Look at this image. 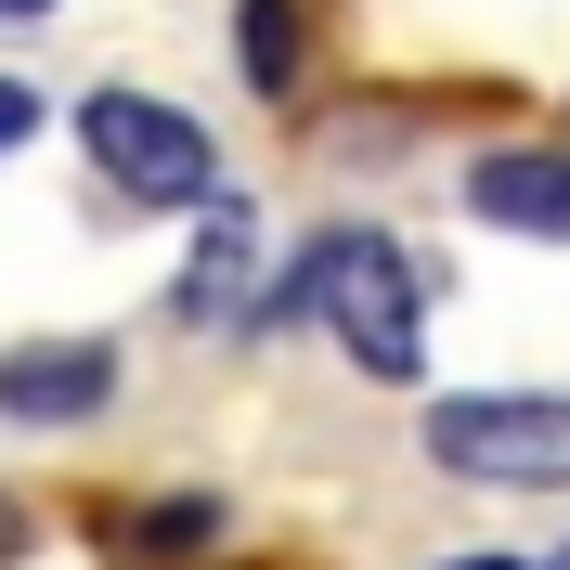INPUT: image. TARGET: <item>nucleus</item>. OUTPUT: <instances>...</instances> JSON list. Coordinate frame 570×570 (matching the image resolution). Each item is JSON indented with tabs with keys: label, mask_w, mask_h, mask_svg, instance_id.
Instances as JSON below:
<instances>
[{
	"label": "nucleus",
	"mask_w": 570,
	"mask_h": 570,
	"mask_svg": "<svg viewBox=\"0 0 570 570\" xmlns=\"http://www.w3.org/2000/svg\"><path fill=\"white\" fill-rule=\"evenodd\" d=\"M337 324V351L363 363V376H415L428 363V298H415V259L390 247V234H324L298 273L259 298V324Z\"/></svg>",
	"instance_id": "obj_1"
},
{
	"label": "nucleus",
	"mask_w": 570,
	"mask_h": 570,
	"mask_svg": "<svg viewBox=\"0 0 570 570\" xmlns=\"http://www.w3.org/2000/svg\"><path fill=\"white\" fill-rule=\"evenodd\" d=\"M428 466L493 480V493H570V402H558V390H466V402H428Z\"/></svg>",
	"instance_id": "obj_2"
},
{
	"label": "nucleus",
	"mask_w": 570,
	"mask_h": 570,
	"mask_svg": "<svg viewBox=\"0 0 570 570\" xmlns=\"http://www.w3.org/2000/svg\"><path fill=\"white\" fill-rule=\"evenodd\" d=\"M78 142H91V169H105L117 195H142V208H195L220 181L208 130L181 105H156V91H91V105H78Z\"/></svg>",
	"instance_id": "obj_3"
},
{
	"label": "nucleus",
	"mask_w": 570,
	"mask_h": 570,
	"mask_svg": "<svg viewBox=\"0 0 570 570\" xmlns=\"http://www.w3.org/2000/svg\"><path fill=\"white\" fill-rule=\"evenodd\" d=\"M105 390H117V363L91 351V337H52V351H0V415L13 428H78V415H105Z\"/></svg>",
	"instance_id": "obj_4"
},
{
	"label": "nucleus",
	"mask_w": 570,
	"mask_h": 570,
	"mask_svg": "<svg viewBox=\"0 0 570 570\" xmlns=\"http://www.w3.org/2000/svg\"><path fill=\"white\" fill-rule=\"evenodd\" d=\"M466 208L493 220V234H570V156H480L466 169Z\"/></svg>",
	"instance_id": "obj_5"
},
{
	"label": "nucleus",
	"mask_w": 570,
	"mask_h": 570,
	"mask_svg": "<svg viewBox=\"0 0 570 570\" xmlns=\"http://www.w3.org/2000/svg\"><path fill=\"white\" fill-rule=\"evenodd\" d=\"M234 66L247 91H298V0H234Z\"/></svg>",
	"instance_id": "obj_6"
},
{
	"label": "nucleus",
	"mask_w": 570,
	"mask_h": 570,
	"mask_svg": "<svg viewBox=\"0 0 570 570\" xmlns=\"http://www.w3.org/2000/svg\"><path fill=\"white\" fill-rule=\"evenodd\" d=\"M234 298H247V220L220 208V220H208V247H195V273H181V312H195V324H220Z\"/></svg>",
	"instance_id": "obj_7"
},
{
	"label": "nucleus",
	"mask_w": 570,
	"mask_h": 570,
	"mask_svg": "<svg viewBox=\"0 0 570 570\" xmlns=\"http://www.w3.org/2000/svg\"><path fill=\"white\" fill-rule=\"evenodd\" d=\"M27 130H39V91H27V78H0V156H13Z\"/></svg>",
	"instance_id": "obj_8"
},
{
	"label": "nucleus",
	"mask_w": 570,
	"mask_h": 570,
	"mask_svg": "<svg viewBox=\"0 0 570 570\" xmlns=\"http://www.w3.org/2000/svg\"><path fill=\"white\" fill-rule=\"evenodd\" d=\"M0 13H13V27H39V13H52V0H0Z\"/></svg>",
	"instance_id": "obj_9"
},
{
	"label": "nucleus",
	"mask_w": 570,
	"mask_h": 570,
	"mask_svg": "<svg viewBox=\"0 0 570 570\" xmlns=\"http://www.w3.org/2000/svg\"><path fill=\"white\" fill-rule=\"evenodd\" d=\"M454 570H519V558H454Z\"/></svg>",
	"instance_id": "obj_10"
},
{
	"label": "nucleus",
	"mask_w": 570,
	"mask_h": 570,
	"mask_svg": "<svg viewBox=\"0 0 570 570\" xmlns=\"http://www.w3.org/2000/svg\"><path fill=\"white\" fill-rule=\"evenodd\" d=\"M0 544H13V505H0Z\"/></svg>",
	"instance_id": "obj_11"
},
{
	"label": "nucleus",
	"mask_w": 570,
	"mask_h": 570,
	"mask_svg": "<svg viewBox=\"0 0 570 570\" xmlns=\"http://www.w3.org/2000/svg\"><path fill=\"white\" fill-rule=\"evenodd\" d=\"M544 570H570V558H544Z\"/></svg>",
	"instance_id": "obj_12"
}]
</instances>
